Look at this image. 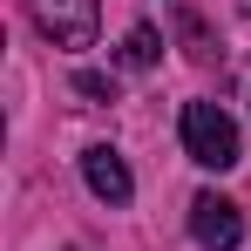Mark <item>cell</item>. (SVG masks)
<instances>
[{
	"instance_id": "2",
	"label": "cell",
	"mask_w": 251,
	"mask_h": 251,
	"mask_svg": "<svg viewBox=\"0 0 251 251\" xmlns=\"http://www.w3.org/2000/svg\"><path fill=\"white\" fill-rule=\"evenodd\" d=\"M27 14L54 48H95V21H102L95 0H27Z\"/></svg>"
},
{
	"instance_id": "5",
	"label": "cell",
	"mask_w": 251,
	"mask_h": 251,
	"mask_svg": "<svg viewBox=\"0 0 251 251\" xmlns=\"http://www.w3.org/2000/svg\"><path fill=\"white\" fill-rule=\"evenodd\" d=\"M156 54H163L156 27H129V41H123V68H156Z\"/></svg>"
},
{
	"instance_id": "6",
	"label": "cell",
	"mask_w": 251,
	"mask_h": 251,
	"mask_svg": "<svg viewBox=\"0 0 251 251\" xmlns=\"http://www.w3.org/2000/svg\"><path fill=\"white\" fill-rule=\"evenodd\" d=\"M75 88H82L88 102H116V88L102 82V75H88V68H82V75H75Z\"/></svg>"
},
{
	"instance_id": "4",
	"label": "cell",
	"mask_w": 251,
	"mask_h": 251,
	"mask_svg": "<svg viewBox=\"0 0 251 251\" xmlns=\"http://www.w3.org/2000/svg\"><path fill=\"white\" fill-rule=\"evenodd\" d=\"M82 176H88V190H95L102 204H129V197H136V183H129V163L109 150V143H95V150L82 156Z\"/></svg>"
},
{
	"instance_id": "1",
	"label": "cell",
	"mask_w": 251,
	"mask_h": 251,
	"mask_svg": "<svg viewBox=\"0 0 251 251\" xmlns=\"http://www.w3.org/2000/svg\"><path fill=\"white\" fill-rule=\"evenodd\" d=\"M183 150H190V163H204V170H231L245 156L238 150V123L217 102H190L183 109Z\"/></svg>"
},
{
	"instance_id": "3",
	"label": "cell",
	"mask_w": 251,
	"mask_h": 251,
	"mask_svg": "<svg viewBox=\"0 0 251 251\" xmlns=\"http://www.w3.org/2000/svg\"><path fill=\"white\" fill-rule=\"evenodd\" d=\"M190 238H197L204 251H238V238H245L238 204H231V197H217V190L190 197Z\"/></svg>"
}]
</instances>
